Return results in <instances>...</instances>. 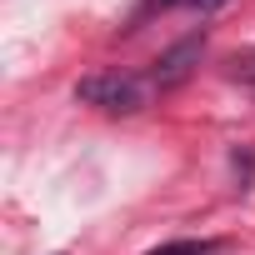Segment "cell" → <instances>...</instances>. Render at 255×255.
<instances>
[{
  "mask_svg": "<svg viewBox=\"0 0 255 255\" xmlns=\"http://www.w3.org/2000/svg\"><path fill=\"white\" fill-rule=\"evenodd\" d=\"M75 95L95 110H110V115H135L145 105V80L130 70H100V75H85L75 85Z\"/></svg>",
  "mask_w": 255,
  "mask_h": 255,
  "instance_id": "cell-1",
  "label": "cell"
},
{
  "mask_svg": "<svg viewBox=\"0 0 255 255\" xmlns=\"http://www.w3.org/2000/svg\"><path fill=\"white\" fill-rule=\"evenodd\" d=\"M200 50H205V40L200 35H185L175 50H165L160 60H155V85L160 90H170V85H180L190 70H195V60H200Z\"/></svg>",
  "mask_w": 255,
  "mask_h": 255,
  "instance_id": "cell-2",
  "label": "cell"
},
{
  "mask_svg": "<svg viewBox=\"0 0 255 255\" xmlns=\"http://www.w3.org/2000/svg\"><path fill=\"white\" fill-rule=\"evenodd\" d=\"M220 245L215 240H170V245H155L150 255H215Z\"/></svg>",
  "mask_w": 255,
  "mask_h": 255,
  "instance_id": "cell-3",
  "label": "cell"
},
{
  "mask_svg": "<svg viewBox=\"0 0 255 255\" xmlns=\"http://www.w3.org/2000/svg\"><path fill=\"white\" fill-rule=\"evenodd\" d=\"M230 75H235V80H245V85H255V55H245V60L235 55V60H230Z\"/></svg>",
  "mask_w": 255,
  "mask_h": 255,
  "instance_id": "cell-4",
  "label": "cell"
},
{
  "mask_svg": "<svg viewBox=\"0 0 255 255\" xmlns=\"http://www.w3.org/2000/svg\"><path fill=\"white\" fill-rule=\"evenodd\" d=\"M190 5H220V0H190Z\"/></svg>",
  "mask_w": 255,
  "mask_h": 255,
  "instance_id": "cell-5",
  "label": "cell"
}]
</instances>
